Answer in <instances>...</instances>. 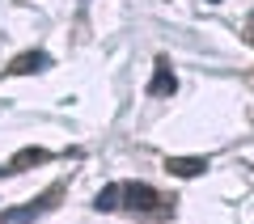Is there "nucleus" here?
Segmentation results:
<instances>
[{
  "label": "nucleus",
  "instance_id": "nucleus-1",
  "mask_svg": "<svg viewBox=\"0 0 254 224\" xmlns=\"http://www.w3.org/2000/svg\"><path fill=\"white\" fill-rule=\"evenodd\" d=\"M153 203H161V195L153 186H144V182H115V186L98 190V199H93L98 212H119V207H127V212H153Z\"/></svg>",
  "mask_w": 254,
  "mask_h": 224
},
{
  "label": "nucleus",
  "instance_id": "nucleus-2",
  "mask_svg": "<svg viewBox=\"0 0 254 224\" xmlns=\"http://www.w3.org/2000/svg\"><path fill=\"white\" fill-rule=\"evenodd\" d=\"M174 89H178V81H174L170 63L157 59V72H153V81H148V93H153V98H165V93H174Z\"/></svg>",
  "mask_w": 254,
  "mask_h": 224
},
{
  "label": "nucleus",
  "instance_id": "nucleus-3",
  "mask_svg": "<svg viewBox=\"0 0 254 224\" xmlns=\"http://www.w3.org/2000/svg\"><path fill=\"white\" fill-rule=\"evenodd\" d=\"M47 63H51V55H43V51H34V55H21V59H13V76H30V72H43Z\"/></svg>",
  "mask_w": 254,
  "mask_h": 224
},
{
  "label": "nucleus",
  "instance_id": "nucleus-4",
  "mask_svg": "<svg viewBox=\"0 0 254 224\" xmlns=\"http://www.w3.org/2000/svg\"><path fill=\"white\" fill-rule=\"evenodd\" d=\"M165 169H174V173H182V178H195V173H203L208 169V157H174Z\"/></svg>",
  "mask_w": 254,
  "mask_h": 224
}]
</instances>
